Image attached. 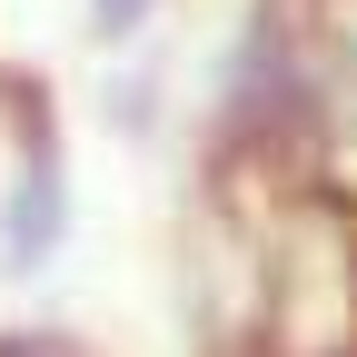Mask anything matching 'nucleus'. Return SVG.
I'll return each mask as SVG.
<instances>
[{
    "label": "nucleus",
    "mask_w": 357,
    "mask_h": 357,
    "mask_svg": "<svg viewBox=\"0 0 357 357\" xmlns=\"http://www.w3.org/2000/svg\"><path fill=\"white\" fill-rule=\"evenodd\" d=\"M139 20H149V0H89V30L100 40H129Z\"/></svg>",
    "instance_id": "2"
},
{
    "label": "nucleus",
    "mask_w": 357,
    "mask_h": 357,
    "mask_svg": "<svg viewBox=\"0 0 357 357\" xmlns=\"http://www.w3.org/2000/svg\"><path fill=\"white\" fill-rule=\"evenodd\" d=\"M60 229H70L60 159H50V149H30L20 178H10V199H0V258H10V268H40V258L60 248Z\"/></svg>",
    "instance_id": "1"
}]
</instances>
